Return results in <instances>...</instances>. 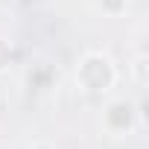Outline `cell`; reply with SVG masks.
Listing matches in <instances>:
<instances>
[{
	"instance_id": "cell-1",
	"label": "cell",
	"mask_w": 149,
	"mask_h": 149,
	"mask_svg": "<svg viewBox=\"0 0 149 149\" xmlns=\"http://www.w3.org/2000/svg\"><path fill=\"white\" fill-rule=\"evenodd\" d=\"M76 82L82 91L88 94H105L108 88H114L117 82V67L114 61L100 53V50H91L79 58V67H76Z\"/></svg>"
},
{
	"instance_id": "cell-2",
	"label": "cell",
	"mask_w": 149,
	"mask_h": 149,
	"mask_svg": "<svg viewBox=\"0 0 149 149\" xmlns=\"http://www.w3.org/2000/svg\"><path fill=\"white\" fill-rule=\"evenodd\" d=\"M102 126L111 134H129L137 126V111L129 100H111L102 111Z\"/></svg>"
},
{
	"instance_id": "cell-3",
	"label": "cell",
	"mask_w": 149,
	"mask_h": 149,
	"mask_svg": "<svg viewBox=\"0 0 149 149\" xmlns=\"http://www.w3.org/2000/svg\"><path fill=\"white\" fill-rule=\"evenodd\" d=\"M12 61H15V50H12V44H9L6 38H0V73H6V70L12 67Z\"/></svg>"
},
{
	"instance_id": "cell-4",
	"label": "cell",
	"mask_w": 149,
	"mask_h": 149,
	"mask_svg": "<svg viewBox=\"0 0 149 149\" xmlns=\"http://www.w3.org/2000/svg\"><path fill=\"white\" fill-rule=\"evenodd\" d=\"M100 6H102V12H105V15L117 18V15H123V12H126L129 0H100Z\"/></svg>"
},
{
	"instance_id": "cell-5",
	"label": "cell",
	"mask_w": 149,
	"mask_h": 149,
	"mask_svg": "<svg viewBox=\"0 0 149 149\" xmlns=\"http://www.w3.org/2000/svg\"><path fill=\"white\" fill-rule=\"evenodd\" d=\"M32 149H53V146H50V143H35Z\"/></svg>"
}]
</instances>
